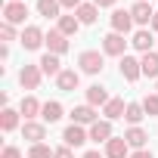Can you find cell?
Wrapping results in <instances>:
<instances>
[{"label":"cell","instance_id":"603a6c76","mask_svg":"<svg viewBox=\"0 0 158 158\" xmlns=\"http://www.w3.org/2000/svg\"><path fill=\"white\" fill-rule=\"evenodd\" d=\"M19 115L22 112H16V109H3V112H0V130H3V133L16 130L19 127Z\"/></svg>","mask_w":158,"mask_h":158},{"label":"cell","instance_id":"e0dca14e","mask_svg":"<svg viewBox=\"0 0 158 158\" xmlns=\"http://www.w3.org/2000/svg\"><path fill=\"white\" fill-rule=\"evenodd\" d=\"M139 65H143V74H146V77H155V81H158V50H152V53H143Z\"/></svg>","mask_w":158,"mask_h":158},{"label":"cell","instance_id":"836d02e7","mask_svg":"<svg viewBox=\"0 0 158 158\" xmlns=\"http://www.w3.org/2000/svg\"><path fill=\"white\" fill-rule=\"evenodd\" d=\"M59 3H62V10H77V6H81V0H59Z\"/></svg>","mask_w":158,"mask_h":158},{"label":"cell","instance_id":"e575fe53","mask_svg":"<svg viewBox=\"0 0 158 158\" xmlns=\"http://www.w3.org/2000/svg\"><path fill=\"white\" fill-rule=\"evenodd\" d=\"M130 158H152V152H146V149H136Z\"/></svg>","mask_w":158,"mask_h":158},{"label":"cell","instance_id":"2e32d148","mask_svg":"<svg viewBox=\"0 0 158 158\" xmlns=\"http://www.w3.org/2000/svg\"><path fill=\"white\" fill-rule=\"evenodd\" d=\"M74 16H77V22H81V25H93L96 16H99V6H96V3H81V6L74 10Z\"/></svg>","mask_w":158,"mask_h":158},{"label":"cell","instance_id":"83f0119b","mask_svg":"<svg viewBox=\"0 0 158 158\" xmlns=\"http://www.w3.org/2000/svg\"><path fill=\"white\" fill-rule=\"evenodd\" d=\"M77 28H81V22H77V16H59V31H62L65 37L77 34Z\"/></svg>","mask_w":158,"mask_h":158},{"label":"cell","instance_id":"d6986e66","mask_svg":"<svg viewBox=\"0 0 158 158\" xmlns=\"http://www.w3.org/2000/svg\"><path fill=\"white\" fill-rule=\"evenodd\" d=\"M40 71L44 74H50V77H59L62 74V65H59V56H53V53H47V56H40Z\"/></svg>","mask_w":158,"mask_h":158},{"label":"cell","instance_id":"6da1fadb","mask_svg":"<svg viewBox=\"0 0 158 158\" xmlns=\"http://www.w3.org/2000/svg\"><path fill=\"white\" fill-rule=\"evenodd\" d=\"M25 19H28L25 0H10V3L3 6V22H10V25H25Z\"/></svg>","mask_w":158,"mask_h":158},{"label":"cell","instance_id":"ffe728a7","mask_svg":"<svg viewBox=\"0 0 158 158\" xmlns=\"http://www.w3.org/2000/svg\"><path fill=\"white\" fill-rule=\"evenodd\" d=\"M19 112L25 115V121H34V118L44 112V106H40L34 96H22V106H19Z\"/></svg>","mask_w":158,"mask_h":158},{"label":"cell","instance_id":"8d00e7d4","mask_svg":"<svg viewBox=\"0 0 158 158\" xmlns=\"http://www.w3.org/2000/svg\"><path fill=\"white\" fill-rule=\"evenodd\" d=\"M84 158H102L99 152H84Z\"/></svg>","mask_w":158,"mask_h":158},{"label":"cell","instance_id":"d4e9b609","mask_svg":"<svg viewBox=\"0 0 158 158\" xmlns=\"http://www.w3.org/2000/svg\"><path fill=\"white\" fill-rule=\"evenodd\" d=\"M124 118H127V124H130V127H139V121L146 118V109H143V102H127V112H124Z\"/></svg>","mask_w":158,"mask_h":158},{"label":"cell","instance_id":"f35d334b","mask_svg":"<svg viewBox=\"0 0 158 158\" xmlns=\"http://www.w3.org/2000/svg\"><path fill=\"white\" fill-rule=\"evenodd\" d=\"M155 90H158V81H155Z\"/></svg>","mask_w":158,"mask_h":158},{"label":"cell","instance_id":"7402d4cb","mask_svg":"<svg viewBox=\"0 0 158 158\" xmlns=\"http://www.w3.org/2000/svg\"><path fill=\"white\" fill-rule=\"evenodd\" d=\"M109 102V93H106V87L102 84H93V87H87V106H106Z\"/></svg>","mask_w":158,"mask_h":158},{"label":"cell","instance_id":"4fadbf2b","mask_svg":"<svg viewBox=\"0 0 158 158\" xmlns=\"http://www.w3.org/2000/svg\"><path fill=\"white\" fill-rule=\"evenodd\" d=\"M47 50H50L53 56H62V53H68V40H65V34H62L59 28H53V31L47 34Z\"/></svg>","mask_w":158,"mask_h":158},{"label":"cell","instance_id":"4316f807","mask_svg":"<svg viewBox=\"0 0 158 158\" xmlns=\"http://www.w3.org/2000/svg\"><path fill=\"white\" fill-rule=\"evenodd\" d=\"M59 10H62L59 0H37V13L44 19H59Z\"/></svg>","mask_w":158,"mask_h":158},{"label":"cell","instance_id":"5b68a950","mask_svg":"<svg viewBox=\"0 0 158 158\" xmlns=\"http://www.w3.org/2000/svg\"><path fill=\"white\" fill-rule=\"evenodd\" d=\"M124 50H127L124 34H115V31H112V34L102 37V53H106V56H127Z\"/></svg>","mask_w":158,"mask_h":158},{"label":"cell","instance_id":"44dd1931","mask_svg":"<svg viewBox=\"0 0 158 158\" xmlns=\"http://www.w3.org/2000/svg\"><path fill=\"white\" fill-rule=\"evenodd\" d=\"M124 112H127L124 99H109V102L102 106V115H106V121H118V118H124Z\"/></svg>","mask_w":158,"mask_h":158},{"label":"cell","instance_id":"30bf717a","mask_svg":"<svg viewBox=\"0 0 158 158\" xmlns=\"http://www.w3.org/2000/svg\"><path fill=\"white\" fill-rule=\"evenodd\" d=\"M130 28H133L130 10H115V13H112V31H115V34H127Z\"/></svg>","mask_w":158,"mask_h":158},{"label":"cell","instance_id":"9c48e42d","mask_svg":"<svg viewBox=\"0 0 158 158\" xmlns=\"http://www.w3.org/2000/svg\"><path fill=\"white\" fill-rule=\"evenodd\" d=\"M77 84H81V71H74V68H62V74L56 77V87L65 90V93L77 90Z\"/></svg>","mask_w":158,"mask_h":158},{"label":"cell","instance_id":"ac0fdd59","mask_svg":"<svg viewBox=\"0 0 158 158\" xmlns=\"http://www.w3.org/2000/svg\"><path fill=\"white\" fill-rule=\"evenodd\" d=\"M133 50H139V53H152V44H155V37H152V31H146V28H139L136 34H133Z\"/></svg>","mask_w":158,"mask_h":158},{"label":"cell","instance_id":"f1b7e54d","mask_svg":"<svg viewBox=\"0 0 158 158\" xmlns=\"http://www.w3.org/2000/svg\"><path fill=\"white\" fill-rule=\"evenodd\" d=\"M53 152H56V149H50V146H44V143H34V146L28 149V158H53Z\"/></svg>","mask_w":158,"mask_h":158},{"label":"cell","instance_id":"52a82bcc","mask_svg":"<svg viewBox=\"0 0 158 158\" xmlns=\"http://www.w3.org/2000/svg\"><path fill=\"white\" fill-rule=\"evenodd\" d=\"M139 74H143V65H139V59L136 56H121V77L124 81H139Z\"/></svg>","mask_w":158,"mask_h":158},{"label":"cell","instance_id":"8fae6325","mask_svg":"<svg viewBox=\"0 0 158 158\" xmlns=\"http://www.w3.org/2000/svg\"><path fill=\"white\" fill-rule=\"evenodd\" d=\"M106 158H130V146L124 136H112L106 143Z\"/></svg>","mask_w":158,"mask_h":158},{"label":"cell","instance_id":"f546056e","mask_svg":"<svg viewBox=\"0 0 158 158\" xmlns=\"http://www.w3.org/2000/svg\"><path fill=\"white\" fill-rule=\"evenodd\" d=\"M143 109H146V115H158V93H149L143 99Z\"/></svg>","mask_w":158,"mask_h":158},{"label":"cell","instance_id":"74e56055","mask_svg":"<svg viewBox=\"0 0 158 158\" xmlns=\"http://www.w3.org/2000/svg\"><path fill=\"white\" fill-rule=\"evenodd\" d=\"M152 31H158V13H155V19H152V25H149Z\"/></svg>","mask_w":158,"mask_h":158},{"label":"cell","instance_id":"5bb4252c","mask_svg":"<svg viewBox=\"0 0 158 158\" xmlns=\"http://www.w3.org/2000/svg\"><path fill=\"white\" fill-rule=\"evenodd\" d=\"M115 133H112V121H96L90 124V139L93 143H109Z\"/></svg>","mask_w":158,"mask_h":158},{"label":"cell","instance_id":"4dcf8cb0","mask_svg":"<svg viewBox=\"0 0 158 158\" xmlns=\"http://www.w3.org/2000/svg\"><path fill=\"white\" fill-rule=\"evenodd\" d=\"M0 34H3V40H16V25L3 22V25H0Z\"/></svg>","mask_w":158,"mask_h":158},{"label":"cell","instance_id":"9a60e30c","mask_svg":"<svg viewBox=\"0 0 158 158\" xmlns=\"http://www.w3.org/2000/svg\"><path fill=\"white\" fill-rule=\"evenodd\" d=\"M22 133H25V139H31V146H34V143H44V136H47V127H44L40 121H25Z\"/></svg>","mask_w":158,"mask_h":158},{"label":"cell","instance_id":"cb8c5ba5","mask_svg":"<svg viewBox=\"0 0 158 158\" xmlns=\"http://www.w3.org/2000/svg\"><path fill=\"white\" fill-rule=\"evenodd\" d=\"M40 118H44V124H56L59 118H62V102H44V112H40Z\"/></svg>","mask_w":158,"mask_h":158},{"label":"cell","instance_id":"484cf974","mask_svg":"<svg viewBox=\"0 0 158 158\" xmlns=\"http://www.w3.org/2000/svg\"><path fill=\"white\" fill-rule=\"evenodd\" d=\"M124 139H127V146H130V149H143V146H146V139H149V133H146L143 127H130V130L124 133Z\"/></svg>","mask_w":158,"mask_h":158},{"label":"cell","instance_id":"d6a6232c","mask_svg":"<svg viewBox=\"0 0 158 158\" xmlns=\"http://www.w3.org/2000/svg\"><path fill=\"white\" fill-rule=\"evenodd\" d=\"M53 158H74V155H71V149H68V146H59V149L53 152Z\"/></svg>","mask_w":158,"mask_h":158},{"label":"cell","instance_id":"277c9868","mask_svg":"<svg viewBox=\"0 0 158 158\" xmlns=\"http://www.w3.org/2000/svg\"><path fill=\"white\" fill-rule=\"evenodd\" d=\"M19 44H22L25 50H40V44H47V34H44V31H40L37 25H28V28L22 31Z\"/></svg>","mask_w":158,"mask_h":158},{"label":"cell","instance_id":"d590c367","mask_svg":"<svg viewBox=\"0 0 158 158\" xmlns=\"http://www.w3.org/2000/svg\"><path fill=\"white\" fill-rule=\"evenodd\" d=\"M93 3H96V6L102 10V6H115V0H93Z\"/></svg>","mask_w":158,"mask_h":158},{"label":"cell","instance_id":"7a4b0ae2","mask_svg":"<svg viewBox=\"0 0 158 158\" xmlns=\"http://www.w3.org/2000/svg\"><path fill=\"white\" fill-rule=\"evenodd\" d=\"M77 65H81L84 74H99V71H102V53H96V50H84L81 56H77Z\"/></svg>","mask_w":158,"mask_h":158},{"label":"cell","instance_id":"7c38bea8","mask_svg":"<svg viewBox=\"0 0 158 158\" xmlns=\"http://www.w3.org/2000/svg\"><path fill=\"white\" fill-rule=\"evenodd\" d=\"M96 121L99 118H96V109L93 106H74L71 109V124H81L84 127V124H96Z\"/></svg>","mask_w":158,"mask_h":158},{"label":"cell","instance_id":"1f68e13d","mask_svg":"<svg viewBox=\"0 0 158 158\" xmlns=\"http://www.w3.org/2000/svg\"><path fill=\"white\" fill-rule=\"evenodd\" d=\"M0 158H22V152H19L16 146H6L3 152H0Z\"/></svg>","mask_w":158,"mask_h":158},{"label":"cell","instance_id":"3957f363","mask_svg":"<svg viewBox=\"0 0 158 158\" xmlns=\"http://www.w3.org/2000/svg\"><path fill=\"white\" fill-rule=\"evenodd\" d=\"M62 139H65L68 149H77V146H84V143L90 139V130H84L81 124H68V127L62 130Z\"/></svg>","mask_w":158,"mask_h":158},{"label":"cell","instance_id":"ba28073f","mask_svg":"<svg viewBox=\"0 0 158 158\" xmlns=\"http://www.w3.org/2000/svg\"><path fill=\"white\" fill-rule=\"evenodd\" d=\"M130 16H133V22H136V25H152L155 10L149 6V0H136V3L130 6Z\"/></svg>","mask_w":158,"mask_h":158},{"label":"cell","instance_id":"8992f818","mask_svg":"<svg viewBox=\"0 0 158 158\" xmlns=\"http://www.w3.org/2000/svg\"><path fill=\"white\" fill-rule=\"evenodd\" d=\"M40 77H44L40 65H25V68L19 71V84H22L25 90H37V87H40Z\"/></svg>","mask_w":158,"mask_h":158}]
</instances>
